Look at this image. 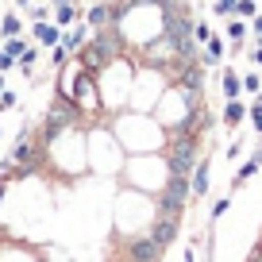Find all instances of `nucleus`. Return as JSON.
<instances>
[{
    "label": "nucleus",
    "mask_w": 262,
    "mask_h": 262,
    "mask_svg": "<svg viewBox=\"0 0 262 262\" xmlns=\"http://www.w3.org/2000/svg\"><path fill=\"white\" fill-rule=\"evenodd\" d=\"M0 54H4V47H0Z\"/></svg>",
    "instance_id": "obj_32"
},
{
    "label": "nucleus",
    "mask_w": 262,
    "mask_h": 262,
    "mask_svg": "<svg viewBox=\"0 0 262 262\" xmlns=\"http://www.w3.org/2000/svg\"><path fill=\"white\" fill-rule=\"evenodd\" d=\"M243 120H247V104H243V100H228V104H224V127L235 131Z\"/></svg>",
    "instance_id": "obj_8"
},
{
    "label": "nucleus",
    "mask_w": 262,
    "mask_h": 262,
    "mask_svg": "<svg viewBox=\"0 0 262 262\" xmlns=\"http://www.w3.org/2000/svg\"><path fill=\"white\" fill-rule=\"evenodd\" d=\"M66 58H70V50H66L62 42H58V47L50 50V62H54V70H62V66H66Z\"/></svg>",
    "instance_id": "obj_20"
},
{
    "label": "nucleus",
    "mask_w": 262,
    "mask_h": 262,
    "mask_svg": "<svg viewBox=\"0 0 262 262\" xmlns=\"http://www.w3.org/2000/svg\"><path fill=\"white\" fill-rule=\"evenodd\" d=\"M247 262H262V254H258V251H251V254H247Z\"/></svg>",
    "instance_id": "obj_28"
},
{
    "label": "nucleus",
    "mask_w": 262,
    "mask_h": 262,
    "mask_svg": "<svg viewBox=\"0 0 262 262\" xmlns=\"http://www.w3.org/2000/svg\"><path fill=\"white\" fill-rule=\"evenodd\" d=\"M247 31H251V27H247L243 19H235V16L228 19V39H231V50H235V54L243 50V39H247Z\"/></svg>",
    "instance_id": "obj_11"
},
{
    "label": "nucleus",
    "mask_w": 262,
    "mask_h": 262,
    "mask_svg": "<svg viewBox=\"0 0 262 262\" xmlns=\"http://www.w3.org/2000/svg\"><path fill=\"white\" fill-rule=\"evenodd\" d=\"M254 16H258L254 0H239V4H235V19H254Z\"/></svg>",
    "instance_id": "obj_16"
},
{
    "label": "nucleus",
    "mask_w": 262,
    "mask_h": 262,
    "mask_svg": "<svg viewBox=\"0 0 262 262\" xmlns=\"http://www.w3.org/2000/svg\"><path fill=\"white\" fill-rule=\"evenodd\" d=\"M178 228H181V216H162V212H155V220L147 224V235L170 251V243L178 239Z\"/></svg>",
    "instance_id": "obj_2"
},
{
    "label": "nucleus",
    "mask_w": 262,
    "mask_h": 262,
    "mask_svg": "<svg viewBox=\"0 0 262 262\" xmlns=\"http://www.w3.org/2000/svg\"><path fill=\"white\" fill-rule=\"evenodd\" d=\"M228 208H231V196H220V201H212V220H220Z\"/></svg>",
    "instance_id": "obj_21"
},
{
    "label": "nucleus",
    "mask_w": 262,
    "mask_h": 262,
    "mask_svg": "<svg viewBox=\"0 0 262 262\" xmlns=\"http://www.w3.org/2000/svg\"><path fill=\"white\" fill-rule=\"evenodd\" d=\"M85 24H89V31L112 27V4H93V8L85 12Z\"/></svg>",
    "instance_id": "obj_6"
},
{
    "label": "nucleus",
    "mask_w": 262,
    "mask_h": 262,
    "mask_svg": "<svg viewBox=\"0 0 262 262\" xmlns=\"http://www.w3.org/2000/svg\"><path fill=\"white\" fill-rule=\"evenodd\" d=\"M243 93H254V97H258L262 93V74H247L243 77Z\"/></svg>",
    "instance_id": "obj_18"
},
{
    "label": "nucleus",
    "mask_w": 262,
    "mask_h": 262,
    "mask_svg": "<svg viewBox=\"0 0 262 262\" xmlns=\"http://www.w3.org/2000/svg\"><path fill=\"white\" fill-rule=\"evenodd\" d=\"M35 62H39V47H31V42H27V50L16 58V66L24 70V74H31V70H35Z\"/></svg>",
    "instance_id": "obj_13"
},
{
    "label": "nucleus",
    "mask_w": 262,
    "mask_h": 262,
    "mask_svg": "<svg viewBox=\"0 0 262 262\" xmlns=\"http://www.w3.org/2000/svg\"><path fill=\"white\" fill-rule=\"evenodd\" d=\"M208 185H212V162H208V158H196L193 173H189V193H193V201L208 196Z\"/></svg>",
    "instance_id": "obj_3"
},
{
    "label": "nucleus",
    "mask_w": 262,
    "mask_h": 262,
    "mask_svg": "<svg viewBox=\"0 0 262 262\" xmlns=\"http://www.w3.org/2000/svg\"><path fill=\"white\" fill-rule=\"evenodd\" d=\"M201 62H205V66H220V62H224V39H220V35H212V39L205 42V54H201Z\"/></svg>",
    "instance_id": "obj_9"
},
{
    "label": "nucleus",
    "mask_w": 262,
    "mask_h": 262,
    "mask_svg": "<svg viewBox=\"0 0 262 262\" xmlns=\"http://www.w3.org/2000/svg\"><path fill=\"white\" fill-rule=\"evenodd\" d=\"M16 8H31V0H16Z\"/></svg>",
    "instance_id": "obj_30"
},
{
    "label": "nucleus",
    "mask_w": 262,
    "mask_h": 262,
    "mask_svg": "<svg viewBox=\"0 0 262 262\" xmlns=\"http://www.w3.org/2000/svg\"><path fill=\"white\" fill-rule=\"evenodd\" d=\"M4 193H8V181L0 178V205H4Z\"/></svg>",
    "instance_id": "obj_27"
},
{
    "label": "nucleus",
    "mask_w": 262,
    "mask_h": 262,
    "mask_svg": "<svg viewBox=\"0 0 262 262\" xmlns=\"http://www.w3.org/2000/svg\"><path fill=\"white\" fill-rule=\"evenodd\" d=\"M0 35H4V39H16V35H24V19H19L16 12L0 16Z\"/></svg>",
    "instance_id": "obj_12"
},
{
    "label": "nucleus",
    "mask_w": 262,
    "mask_h": 262,
    "mask_svg": "<svg viewBox=\"0 0 262 262\" xmlns=\"http://www.w3.org/2000/svg\"><path fill=\"white\" fill-rule=\"evenodd\" d=\"M77 19H81V8H77V4H62V8H54V24L62 27V31H66V27H74Z\"/></svg>",
    "instance_id": "obj_10"
},
{
    "label": "nucleus",
    "mask_w": 262,
    "mask_h": 262,
    "mask_svg": "<svg viewBox=\"0 0 262 262\" xmlns=\"http://www.w3.org/2000/svg\"><path fill=\"white\" fill-rule=\"evenodd\" d=\"M251 35H254V47H262V16L251 19Z\"/></svg>",
    "instance_id": "obj_24"
},
{
    "label": "nucleus",
    "mask_w": 262,
    "mask_h": 262,
    "mask_svg": "<svg viewBox=\"0 0 262 262\" xmlns=\"http://www.w3.org/2000/svg\"><path fill=\"white\" fill-rule=\"evenodd\" d=\"M85 42H89V24H81V19H77L74 27H66V31H62V47L70 50V54H77Z\"/></svg>",
    "instance_id": "obj_5"
},
{
    "label": "nucleus",
    "mask_w": 262,
    "mask_h": 262,
    "mask_svg": "<svg viewBox=\"0 0 262 262\" xmlns=\"http://www.w3.org/2000/svg\"><path fill=\"white\" fill-rule=\"evenodd\" d=\"M235 4H239V0H216V16L231 19V16H235Z\"/></svg>",
    "instance_id": "obj_19"
},
{
    "label": "nucleus",
    "mask_w": 262,
    "mask_h": 262,
    "mask_svg": "<svg viewBox=\"0 0 262 262\" xmlns=\"http://www.w3.org/2000/svg\"><path fill=\"white\" fill-rule=\"evenodd\" d=\"M27 12H31V19H35V24H42V19H50V8H47V4H31V8H27Z\"/></svg>",
    "instance_id": "obj_22"
},
{
    "label": "nucleus",
    "mask_w": 262,
    "mask_h": 262,
    "mask_svg": "<svg viewBox=\"0 0 262 262\" xmlns=\"http://www.w3.org/2000/svg\"><path fill=\"white\" fill-rule=\"evenodd\" d=\"M120 262H123V258H120Z\"/></svg>",
    "instance_id": "obj_35"
},
{
    "label": "nucleus",
    "mask_w": 262,
    "mask_h": 262,
    "mask_svg": "<svg viewBox=\"0 0 262 262\" xmlns=\"http://www.w3.org/2000/svg\"><path fill=\"white\" fill-rule=\"evenodd\" d=\"M0 135H4V127H0Z\"/></svg>",
    "instance_id": "obj_33"
},
{
    "label": "nucleus",
    "mask_w": 262,
    "mask_h": 262,
    "mask_svg": "<svg viewBox=\"0 0 262 262\" xmlns=\"http://www.w3.org/2000/svg\"><path fill=\"white\" fill-rule=\"evenodd\" d=\"M0 93H4V74H0Z\"/></svg>",
    "instance_id": "obj_31"
},
{
    "label": "nucleus",
    "mask_w": 262,
    "mask_h": 262,
    "mask_svg": "<svg viewBox=\"0 0 262 262\" xmlns=\"http://www.w3.org/2000/svg\"><path fill=\"white\" fill-rule=\"evenodd\" d=\"M220 89H224V100H239V93H243V77H239L231 66H224V74H220Z\"/></svg>",
    "instance_id": "obj_7"
},
{
    "label": "nucleus",
    "mask_w": 262,
    "mask_h": 262,
    "mask_svg": "<svg viewBox=\"0 0 262 262\" xmlns=\"http://www.w3.org/2000/svg\"><path fill=\"white\" fill-rule=\"evenodd\" d=\"M50 4H54V8H62V4H74V0H50Z\"/></svg>",
    "instance_id": "obj_29"
},
{
    "label": "nucleus",
    "mask_w": 262,
    "mask_h": 262,
    "mask_svg": "<svg viewBox=\"0 0 262 262\" xmlns=\"http://www.w3.org/2000/svg\"><path fill=\"white\" fill-rule=\"evenodd\" d=\"M162 254H166V247H162V243H155L147 231H143V235H135V239H123V243H120V258H123V262H162Z\"/></svg>",
    "instance_id": "obj_1"
},
{
    "label": "nucleus",
    "mask_w": 262,
    "mask_h": 262,
    "mask_svg": "<svg viewBox=\"0 0 262 262\" xmlns=\"http://www.w3.org/2000/svg\"><path fill=\"white\" fill-rule=\"evenodd\" d=\"M27 50V39L24 35H16V39H4V54H12V58H19Z\"/></svg>",
    "instance_id": "obj_14"
},
{
    "label": "nucleus",
    "mask_w": 262,
    "mask_h": 262,
    "mask_svg": "<svg viewBox=\"0 0 262 262\" xmlns=\"http://www.w3.org/2000/svg\"><path fill=\"white\" fill-rule=\"evenodd\" d=\"M31 35H35V42H39V47H47V50H54L58 42H62V27H58V24H50V19L35 24V27H31Z\"/></svg>",
    "instance_id": "obj_4"
},
{
    "label": "nucleus",
    "mask_w": 262,
    "mask_h": 262,
    "mask_svg": "<svg viewBox=\"0 0 262 262\" xmlns=\"http://www.w3.org/2000/svg\"><path fill=\"white\" fill-rule=\"evenodd\" d=\"M251 62H254V66H262V47H254V50H251Z\"/></svg>",
    "instance_id": "obj_26"
},
{
    "label": "nucleus",
    "mask_w": 262,
    "mask_h": 262,
    "mask_svg": "<svg viewBox=\"0 0 262 262\" xmlns=\"http://www.w3.org/2000/svg\"><path fill=\"white\" fill-rule=\"evenodd\" d=\"M247 120H251V127H254V131H258V135H262V97L254 100L251 108H247Z\"/></svg>",
    "instance_id": "obj_15"
},
{
    "label": "nucleus",
    "mask_w": 262,
    "mask_h": 262,
    "mask_svg": "<svg viewBox=\"0 0 262 262\" xmlns=\"http://www.w3.org/2000/svg\"><path fill=\"white\" fill-rule=\"evenodd\" d=\"M16 93H12V89H4V93H0V112H8V108H16Z\"/></svg>",
    "instance_id": "obj_23"
},
{
    "label": "nucleus",
    "mask_w": 262,
    "mask_h": 262,
    "mask_svg": "<svg viewBox=\"0 0 262 262\" xmlns=\"http://www.w3.org/2000/svg\"><path fill=\"white\" fill-rule=\"evenodd\" d=\"M193 39H196V47H205V42L212 39V27H208V24H201V19H196V24H193Z\"/></svg>",
    "instance_id": "obj_17"
},
{
    "label": "nucleus",
    "mask_w": 262,
    "mask_h": 262,
    "mask_svg": "<svg viewBox=\"0 0 262 262\" xmlns=\"http://www.w3.org/2000/svg\"><path fill=\"white\" fill-rule=\"evenodd\" d=\"M12 66H16V58H12V54H0V74H8Z\"/></svg>",
    "instance_id": "obj_25"
},
{
    "label": "nucleus",
    "mask_w": 262,
    "mask_h": 262,
    "mask_svg": "<svg viewBox=\"0 0 262 262\" xmlns=\"http://www.w3.org/2000/svg\"><path fill=\"white\" fill-rule=\"evenodd\" d=\"M258 97H262V93H258Z\"/></svg>",
    "instance_id": "obj_34"
}]
</instances>
